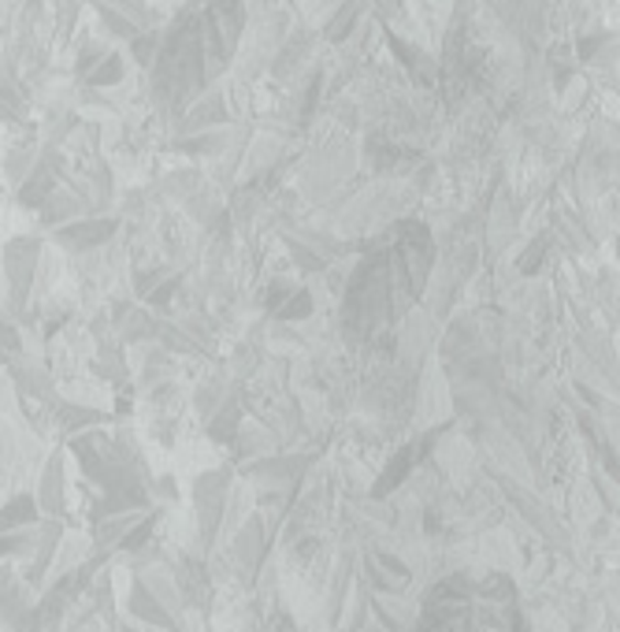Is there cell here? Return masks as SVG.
Wrapping results in <instances>:
<instances>
[{"instance_id": "1", "label": "cell", "mask_w": 620, "mask_h": 632, "mask_svg": "<svg viewBox=\"0 0 620 632\" xmlns=\"http://www.w3.org/2000/svg\"><path fill=\"white\" fill-rule=\"evenodd\" d=\"M86 79H90L93 90H101V86H115V82L123 79V56L120 53H108L104 60L97 64L90 75H86Z\"/></svg>"}]
</instances>
